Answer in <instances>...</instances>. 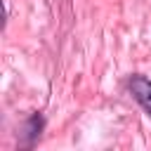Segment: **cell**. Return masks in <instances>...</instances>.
Listing matches in <instances>:
<instances>
[{
  "mask_svg": "<svg viewBox=\"0 0 151 151\" xmlns=\"http://www.w3.org/2000/svg\"><path fill=\"white\" fill-rule=\"evenodd\" d=\"M127 90L134 97V101L146 111V116L151 118V80L146 76H130L127 80Z\"/></svg>",
  "mask_w": 151,
  "mask_h": 151,
  "instance_id": "cell-1",
  "label": "cell"
},
{
  "mask_svg": "<svg viewBox=\"0 0 151 151\" xmlns=\"http://www.w3.org/2000/svg\"><path fill=\"white\" fill-rule=\"evenodd\" d=\"M42 127H45V120H42V116H40V113H33V116L28 118V123H26V137H28L26 146H33V144L38 142V137H40Z\"/></svg>",
  "mask_w": 151,
  "mask_h": 151,
  "instance_id": "cell-2",
  "label": "cell"
}]
</instances>
